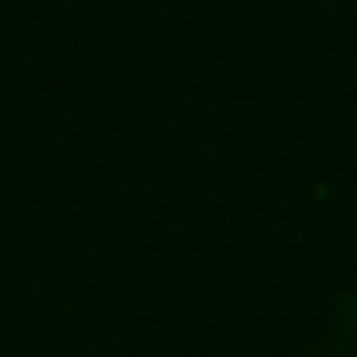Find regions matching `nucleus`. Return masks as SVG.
<instances>
[]
</instances>
